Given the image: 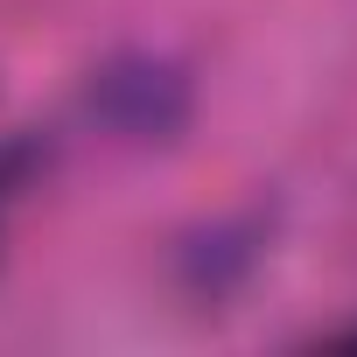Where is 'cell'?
<instances>
[{"label":"cell","mask_w":357,"mask_h":357,"mask_svg":"<svg viewBox=\"0 0 357 357\" xmlns=\"http://www.w3.org/2000/svg\"><path fill=\"white\" fill-rule=\"evenodd\" d=\"M91 112L119 140H140V147L175 140L190 126V77L175 70L168 56H147V50L112 56L105 70H91Z\"/></svg>","instance_id":"6da1fadb"},{"label":"cell","mask_w":357,"mask_h":357,"mask_svg":"<svg viewBox=\"0 0 357 357\" xmlns=\"http://www.w3.org/2000/svg\"><path fill=\"white\" fill-rule=\"evenodd\" d=\"M29 168H36V154H29V147H0V218H8L15 190L29 183Z\"/></svg>","instance_id":"7a4b0ae2"}]
</instances>
